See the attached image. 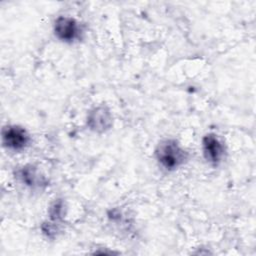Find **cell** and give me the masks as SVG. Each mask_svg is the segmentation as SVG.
I'll return each instance as SVG.
<instances>
[{
	"instance_id": "cell-1",
	"label": "cell",
	"mask_w": 256,
	"mask_h": 256,
	"mask_svg": "<svg viewBox=\"0 0 256 256\" xmlns=\"http://www.w3.org/2000/svg\"><path fill=\"white\" fill-rule=\"evenodd\" d=\"M155 159L158 165L169 172L182 167L189 159V153L181 144L172 138L161 140L154 151Z\"/></svg>"
},
{
	"instance_id": "cell-2",
	"label": "cell",
	"mask_w": 256,
	"mask_h": 256,
	"mask_svg": "<svg viewBox=\"0 0 256 256\" xmlns=\"http://www.w3.org/2000/svg\"><path fill=\"white\" fill-rule=\"evenodd\" d=\"M82 24L72 16H58L53 22V34L61 42L73 44L82 39Z\"/></svg>"
},
{
	"instance_id": "cell-3",
	"label": "cell",
	"mask_w": 256,
	"mask_h": 256,
	"mask_svg": "<svg viewBox=\"0 0 256 256\" xmlns=\"http://www.w3.org/2000/svg\"><path fill=\"white\" fill-rule=\"evenodd\" d=\"M1 141L3 147L8 151L21 152L30 146L31 136L24 127L10 124L2 128Z\"/></svg>"
},
{
	"instance_id": "cell-4",
	"label": "cell",
	"mask_w": 256,
	"mask_h": 256,
	"mask_svg": "<svg viewBox=\"0 0 256 256\" xmlns=\"http://www.w3.org/2000/svg\"><path fill=\"white\" fill-rule=\"evenodd\" d=\"M86 125L89 130L97 134L109 131L113 126V116L109 107L100 104L90 109L86 116Z\"/></svg>"
},
{
	"instance_id": "cell-5",
	"label": "cell",
	"mask_w": 256,
	"mask_h": 256,
	"mask_svg": "<svg viewBox=\"0 0 256 256\" xmlns=\"http://www.w3.org/2000/svg\"><path fill=\"white\" fill-rule=\"evenodd\" d=\"M201 148L204 159L212 166H218L226 156L225 145L215 133H207L202 137Z\"/></svg>"
},
{
	"instance_id": "cell-6",
	"label": "cell",
	"mask_w": 256,
	"mask_h": 256,
	"mask_svg": "<svg viewBox=\"0 0 256 256\" xmlns=\"http://www.w3.org/2000/svg\"><path fill=\"white\" fill-rule=\"evenodd\" d=\"M16 179L32 190H40L48 185V180L40 169L34 164H25L15 171Z\"/></svg>"
},
{
	"instance_id": "cell-7",
	"label": "cell",
	"mask_w": 256,
	"mask_h": 256,
	"mask_svg": "<svg viewBox=\"0 0 256 256\" xmlns=\"http://www.w3.org/2000/svg\"><path fill=\"white\" fill-rule=\"evenodd\" d=\"M65 203L62 199L55 200L48 209V215H49V221L61 225V223L64 220L65 216Z\"/></svg>"
}]
</instances>
